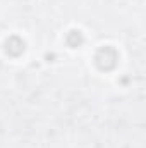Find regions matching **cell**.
<instances>
[{
  "mask_svg": "<svg viewBox=\"0 0 146 148\" xmlns=\"http://www.w3.org/2000/svg\"><path fill=\"white\" fill-rule=\"evenodd\" d=\"M117 60H119L117 50H115L113 47H108V45L98 48L96 53H95V64H96V67L102 69V71H110V69H113V67L117 66Z\"/></svg>",
  "mask_w": 146,
  "mask_h": 148,
  "instance_id": "cell-1",
  "label": "cell"
},
{
  "mask_svg": "<svg viewBox=\"0 0 146 148\" xmlns=\"http://www.w3.org/2000/svg\"><path fill=\"white\" fill-rule=\"evenodd\" d=\"M65 41H67V45L71 48H77V47H81L84 43V35L79 29H71L67 33V36H65Z\"/></svg>",
  "mask_w": 146,
  "mask_h": 148,
  "instance_id": "cell-3",
  "label": "cell"
},
{
  "mask_svg": "<svg viewBox=\"0 0 146 148\" xmlns=\"http://www.w3.org/2000/svg\"><path fill=\"white\" fill-rule=\"evenodd\" d=\"M5 52L12 57H17L24 52V40L19 36H10L5 41Z\"/></svg>",
  "mask_w": 146,
  "mask_h": 148,
  "instance_id": "cell-2",
  "label": "cell"
}]
</instances>
